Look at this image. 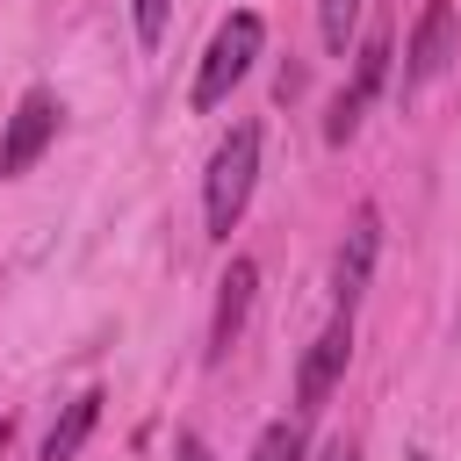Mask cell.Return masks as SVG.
I'll return each mask as SVG.
<instances>
[{
    "label": "cell",
    "mask_w": 461,
    "mask_h": 461,
    "mask_svg": "<svg viewBox=\"0 0 461 461\" xmlns=\"http://www.w3.org/2000/svg\"><path fill=\"white\" fill-rule=\"evenodd\" d=\"M252 173H259V130L238 122L216 158H209V187H202V216H209V238H230V223L245 216V194H252Z\"/></svg>",
    "instance_id": "obj_1"
},
{
    "label": "cell",
    "mask_w": 461,
    "mask_h": 461,
    "mask_svg": "<svg viewBox=\"0 0 461 461\" xmlns=\"http://www.w3.org/2000/svg\"><path fill=\"white\" fill-rule=\"evenodd\" d=\"M259 43H267V22H259V14H230V22L209 36V50H202V72H194V108H223V101H230V86L252 72Z\"/></svg>",
    "instance_id": "obj_2"
},
{
    "label": "cell",
    "mask_w": 461,
    "mask_h": 461,
    "mask_svg": "<svg viewBox=\"0 0 461 461\" xmlns=\"http://www.w3.org/2000/svg\"><path fill=\"white\" fill-rule=\"evenodd\" d=\"M58 101L50 94H22V108L7 115V130H0V180H22L36 158H43V144L58 137Z\"/></svg>",
    "instance_id": "obj_3"
},
{
    "label": "cell",
    "mask_w": 461,
    "mask_h": 461,
    "mask_svg": "<svg viewBox=\"0 0 461 461\" xmlns=\"http://www.w3.org/2000/svg\"><path fill=\"white\" fill-rule=\"evenodd\" d=\"M346 360H353V310H339V317L317 331V346L303 353V375H295V403H303V411H324V396H331V382L346 375Z\"/></svg>",
    "instance_id": "obj_4"
},
{
    "label": "cell",
    "mask_w": 461,
    "mask_h": 461,
    "mask_svg": "<svg viewBox=\"0 0 461 461\" xmlns=\"http://www.w3.org/2000/svg\"><path fill=\"white\" fill-rule=\"evenodd\" d=\"M382 65H389V29H375L360 50H353V86L331 101V115H324V137L331 144H346L353 130H360V108L375 101V86H382Z\"/></svg>",
    "instance_id": "obj_5"
},
{
    "label": "cell",
    "mask_w": 461,
    "mask_h": 461,
    "mask_svg": "<svg viewBox=\"0 0 461 461\" xmlns=\"http://www.w3.org/2000/svg\"><path fill=\"white\" fill-rule=\"evenodd\" d=\"M447 58H454V0H425V14H418V29H411L403 94H411V86H425V79H439V72H447Z\"/></svg>",
    "instance_id": "obj_6"
},
{
    "label": "cell",
    "mask_w": 461,
    "mask_h": 461,
    "mask_svg": "<svg viewBox=\"0 0 461 461\" xmlns=\"http://www.w3.org/2000/svg\"><path fill=\"white\" fill-rule=\"evenodd\" d=\"M375 252H382V216L360 209L353 230H346V245H339V310L360 303V288H367V274H375Z\"/></svg>",
    "instance_id": "obj_7"
},
{
    "label": "cell",
    "mask_w": 461,
    "mask_h": 461,
    "mask_svg": "<svg viewBox=\"0 0 461 461\" xmlns=\"http://www.w3.org/2000/svg\"><path fill=\"white\" fill-rule=\"evenodd\" d=\"M252 288H259V267L252 259H230V274L216 281V324H209V353H230L245 310H252Z\"/></svg>",
    "instance_id": "obj_8"
},
{
    "label": "cell",
    "mask_w": 461,
    "mask_h": 461,
    "mask_svg": "<svg viewBox=\"0 0 461 461\" xmlns=\"http://www.w3.org/2000/svg\"><path fill=\"white\" fill-rule=\"evenodd\" d=\"M94 418H101V396H94V389H86V396H72V403H65V418L50 425V439H43V461H79V447H86Z\"/></svg>",
    "instance_id": "obj_9"
},
{
    "label": "cell",
    "mask_w": 461,
    "mask_h": 461,
    "mask_svg": "<svg viewBox=\"0 0 461 461\" xmlns=\"http://www.w3.org/2000/svg\"><path fill=\"white\" fill-rule=\"evenodd\" d=\"M303 447H310V439H303V425H295V418H274V425L259 432L252 461H303Z\"/></svg>",
    "instance_id": "obj_10"
},
{
    "label": "cell",
    "mask_w": 461,
    "mask_h": 461,
    "mask_svg": "<svg viewBox=\"0 0 461 461\" xmlns=\"http://www.w3.org/2000/svg\"><path fill=\"white\" fill-rule=\"evenodd\" d=\"M353 14H360V0H317V29H324V50H339V58H346Z\"/></svg>",
    "instance_id": "obj_11"
},
{
    "label": "cell",
    "mask_w": 461,
    "mask_h": 461,
    "mask_svg": "<svg viewBox=\"0 0 461 461\" xmlns=\"http://www.w3.org/2000/svg\"><path fill=\"white\" fill-rule=\"evenodd\" d=\"M166 14H173V0H137V43H144V50L166 36Z\"/></svg>",
    "instance_id": "obj_12"
},
{
    "label": "cell",
    "mask_w": 461,
    "mask_h": 461,
    "mask_svg": "<svg viewBox=\"0 0 461 461\" xmlns=\"http://www.w3.org/2000/svg\"><path fill=\"white\" fill-rule=\"evenodd\" d=\"M173 461H209V447H202L194 432H180V439H173Z\"/></svg>",
    "instance_id": "obj_13"
},
{
    "label": "cell",
    "mask_w": 461,
    "mask_h": 461,
    "mask_svg": "<svg viewBox=\"0 0 461 461\" xmlns=\"http://www.w3.org/2000/svg\"><path fill=\"white\" fill-rule=\"evenodd\" d=\"M317 461H360V447H353V439H331V447H324Z\"/></svg>",
    "instance_id": "obj_14"
},
{
    "label": "cell",
    "mask_w": 461,
    "mask_h": 461,
    "mask_svg": "<svg viewBox=\"0 0 461 461\" xmlns=\"http://www.w3.org/2000/svg\"><path fill=\"white\" fill-rule=\"evenodd\" d=\"M7 432H14V425H7V418H0V454H7Z\"/></svg>",
    "instance_id": "obj_15"
},
{
    "label": "cell",
    "mask_w": 461,
    "mask_h": 461,
    "mask_svg": "<svg viewBox=\"0 0 461 461\" xmlns=\"http://www.w3.org/2000/svg\"><path fill=\"white\" fill-rule=\"evenodd\" d=\"M411 461H432V454H411Z\"/></svg>",
    "instance_id": "obj_16"
}]
</instances>
